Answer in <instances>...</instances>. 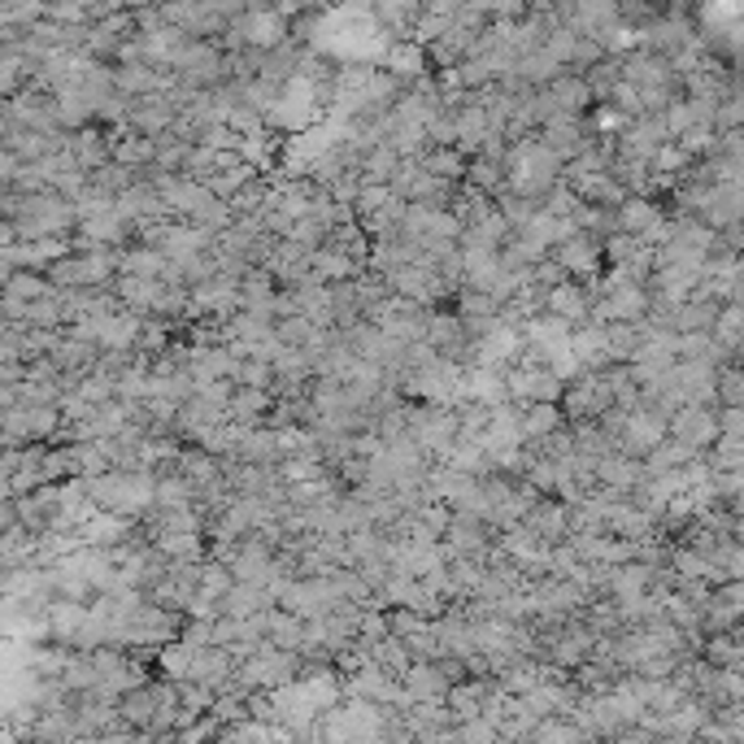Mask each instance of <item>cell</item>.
Returning a JSON list of instances; mask_svg holds the SVG:
<instances>
[{
	"label": "cell",
	"mask_w": 744,
	"mask_h": 744,
	"mask_svg": "<svg viewBox=\"0 0 744 744\" xmlns=\"http://www.w3.org/2000/svg\"><path fill=\"white\" fill-rule=\"evenodd\" d=\"M301 680V653H284V649H271L262 645L257 653L240 658L236 662V688L244 693H275L284 684H297Z\"/></svg>",
	"instance_id": "cell-1"
},
{
	"label": "cell",
	"mask_w": 744,
	"mask_h": 744,
	"mask_svg": "<svg viewBox=\"0 0 744 744\" xmlns=\"http://www.w3.org/2000/svg\"><path fill=\"white\" fill-rule=\"evenodd\" d=\"M170 74L188 87L214 92L218 83H227L223 74V48L214 39H183V48L170 57Z\"/></svg>",
	"instance_id": "cell-2"
},
{
	"label": "cell",
	"mask_w": 744,
	"mask_h": 744,
	"mask_svg": "<svg viewBox=\"0 0 744 744\" xmlns=\"http://www.w3.org/2000/svg\"><path fill=\"white\" fill-rule=\"evenodd\" d=\"M0 435L9 440V444H17V448H26V444H48V440H57L61 435V413L52 409V405H13L9 413H4V422H0Z\"/></svg>",
	"instance_id": "cell-3"
},
{
	"label": "cell",
	"mask_w": 744,
	"mask_h": 744,
	"mask_svg": "<svg viewBox=\"0 0 744 744\" xmlns=\"http://www.w3.org/2000/svg\"><path fill=\"white\" fill-rule=\"evenodd\" d=\"M667 440V418L649 405H636L632 413H623V431H619V448L614 453H627V457H649L658 444Z\"/></svg>",
	"instance_id": "cell-4"
},
{
	"label": "cell",
	"mask_w": 744,
	"mask_h": 744,
	"mask_svg": "<svg viewBox=\"0 0 744 744\" xmlns=\"http://www.w3.org/2000/svg\"><path fill=\"white\" fill-rule=\"evenodd\" d=\"M231 26H236V35L244 39V48H253V52H271V48H279L284 39H292V22H288L279 9H244Z\"/></svg>",
	"instance_id": "cell-5"
},
{
	"label": "cell",
	"mask_w": 744,
	"mask_h": 744,
	"mask_svg": "<svg viewBox=\"0 0 744 744\" xmlns=\"http://www.w3.org/2000/svg\"><path fill=\"white\" fill-rule=\"evenodd\" d=\"M492 544H496V531L466 514H453L444 527V540H440L444 557H470V562H483L492 553Z\"/></svg>",
	"instance_id": "cell-6"
},
{
	"label": "cell",
	"mask_w": 744,
	"mask_h": 744,
	"mask_svg": "<svg viewBox=\"0 0 744 744\" xmlns=\"http://www.w3.org/2000/svg\"><path fill=\"white\" fill-rule=\"evenodd\" d=\"M536 140L557 157V161H571V157H579L597 135L588 131V118H571V113H553L540 131H536Z\"/></svg>",
	"instance_id": "cell-7"
},
{
	"label": "cell",
	"mask_w": 744,
	"mask_h": 744,
	"mask_svg": "<svg viewBox=\"0 0 744 744\" xmlns=\"http://www.w3.org/2000/svg\"><path fill=\"white\" fill-rule=\"evenodd\" d=\"M549 257L566 271V279H575V284H588V279H597L601 271H605V257H601V240H592V236H571L566 244H553L549 249Z\"/></svg>",
	"instance_id": "cell-8"
},
{
	"label": "cell",
	"mask_w": 744,
	"mask_h": 744,
	"mask_svg": "<svg viewBox=\"0 0 744 744\" xmlns=\"http://www.w3.org/2000/svg\"><path fill=\"white\" fill-rule=\"evenodd\" d=\"M667 435L680 440V444L693 448V453H706V448L719 440V418H715V409H706V405H684V409H675V413L667 418Z\"/></svg>",
	"instance_id": "cell-9"
},
{
	"label": "cell",
	"mask_w": 744,
	"mask_h": 744,
	"mask_svg": "<svg viewBox=\"0 0 744 744\" xmlns=\"http://www.w3.org/2000/svg\"><path fill=\"white\" fill-rule=\"evenodd\" d=\"M140 536V518H122V514H105V509H96L83 527H79V544H87V549H118V544H131Z\"/></svg>",
	"instance_id": "cell-10"
},
{
	"label": "cell",
	"mask_w": 744,
	"mask_h": 744,
	"mask_svg": "<svg viewBox=\"0 0 744 744\" xmlns=\"http://www.w3.org/2000/svg\"><path fill=\"white\" fill-rule=\"evenodd\" d=\"M170 122H175V105L166 96H144V100H131L122 131L127 135H144V140H157V135L170 131Z\"/></svg>",
	"instance_id": "cell-11"
},
{
	"label": "cell",
	"mask_w": 744,
	"mask_h": 744,
	"mask_svg": "<svg viewBox=\"0 0 744 744\" xmlns=\"http://www.w3.org/2000/svg\"><path fill=\"white\" fill-rule=\"evenodd\" d=\"M396 684L409 697V706H444V697H448V680L440 675L435 662H409V671Z\"/></svg>",
	"instance_id": "cell-12"
},
{
	"label": "cell",
	"mask_w": 744,
	"mask_h": 744,
	"mask_svg": "<svg viewBox=\"0 0 744 744\" xmlns=\"http://www.w3.org/2000/svg\"><path fill=\"white\" fill-rule=\"evenodd\" d=\"M588 310H592V297H588V288L575 284V279H566V284H557V288L544 292V314L562 319L571 332L588 323Z\"/></svg>",
	"instance_id": "cell-13"
},
{
	"label": "cell",
	"mask_w": 744,
	"mask_h": 744,
	"mask_svg": "<svg viewBox=\"0 0 744 744\" xmlns=\"http://www.w3.org/2000/svg\"><path fill=\"white\" fill-rule=\"evenodd\" d=\"M52 514H57V483H44V488H35V492L13 501V518H17V527L26 536H44Z\"/></svg>",
	"instance_id": "cell-14"
},
{
	"label": "cell",
	"mask_w": 744,
	"mask_h": 744,
	"mask_svg": "<svg viewBox=\"0 0 744 744\" xmlns=\"http://www.w3.org/2000/svg\"><path fill=\"white\" fill-rule=\"evenodd\" d=\"M457 400H475V405H488V409L505 405L509 400L505 396V371H488V367L461 371V379H457Z\"/></svg>",
	"instance_id": "cell-15"
},
{
	"label": "cell",
	"mask_w": 744,
	"mask_h": 744,
	"mask_svg": "<svg viewBox=\"0 0 744 744\" xmlns=\"http://www.w3.org/2000/svg\"><path fill=\"white\" fill-rule=\"evenodd\" d=\"M65 157H70L83 175H92V170H100V166L109 161V135H105L100 127L70 131V135H65Z\"/></svg>",
	"instance_id": "cell-16"
},
{
	"label": "cell",
	"mask_w": 744,
	"mask_h": 744,
	"mask_svg": "<svg viewBox=\"0 0 744 744\" xmlns=\"http://www.w3.org/2000/svg\"><path fill=\"white\" fill-rule=\"evenodd\" d=\"M523 527H527L540 544H549V549H553V544H562V540H566V505H562V501H553V496H540V501H536V509L523 518Z\"/></svg>",
	"instance_id": "cell-17"
},
{
	"label": "cell",
	"mask_w": 744,
	"mask_h": 744,
	"mask_svg": "<svg viewBox=\"0 0 744 744\" xmlns=\"http://www.w3.org/2000/svg\"><path fill=\"white\" fill-rule=\"evenodd\" d=\"M549 100L557 105V113H571V118H588V109H592V92H588V83H584V74H571V70H562L549 87Z\"/></svg>",
	"instance_id": "cell-18"
},
{
	"label": "cell",
	"mask_w": 744,
	"mask_h": 744,
	"mask_svg": "<svg viewBox=\"0 0 744 744\" xmlns=\"http://www.w3.org/2000/svg\"><path fill=\"white\" fill-rule=\"evenodd\" d=\"M223 619H231V623H249V619H262L266 610H275V597H271V588H249V584H236L227 597H223Z\"/></svg>",
	"instance_id": "cell-19"
},
{
	"label": "cell",
	"mask_w": 744,
	"mask_h": 744,
	"mask_svg": "<svg viewBox=\"0 0 744 744\" xmlns=\"http://www.w3.org/2000/svg\"><path fill=\"white\" fill-rule=\"evenodd\" d=\"M379 70H383V74H392L400 87H409L418 74H427V52H422L418 44H409V39H400V44H387V52H383Z\"/></svg>",
	"instance_id": "cell-20"
},
{
	"label": "cell",
	"mask_w": 744,
	"mask_h": 744,
	"mask_svg": "<svg viewBox=\"0 0 744 744\" xmlns=\"http://www.w3.org/2000/svg\"><path fill=\"white\" fill-rule=\"evenodd\" d=\"M275 297H279V288L266 271H249L240 279V314H257V319L275 323Z\"/></svg>",
	"instance_id": "cell-21"
},
{
	"label": "cell",
	"mask_w": 744,
	"mask_h": 744,
	"mask_svg": "<svg viewBox=\"0 0 744 744\" xmlns=\"http://www.w3.org/2000/svg\"><path fill=\"white\" fill-rule=\"evenodd\" d=\"M422 345L435 349L440 358H448L457 345H466V332H461V319L453 310H427V327H422Z\"/></svg>",
	"instance_id": "cell-22"
},
{
	"label": "cell",
	"mask_w": 744,
	"mask_h": 744,
	"mask_svg": "<svg viewBox=\"0 0 744 744\" xmlns=\"http://www.w3.org/2000/svg\"><path fill=\"white\" fill-rule=\"evenodd\" d=\"M649 588H653V566H640V562L610 566V575H605V597L610 601H632V597H645Z\"/></svg>",
	"instance_id": "cell-23"
},
{
	"label": "cell",
	"mask_w": 744,
	"mask_h": 744,
	"mask_svg": "<svg viewBox=\"0 0 744 744\" xmlns=\"http://www.w3.org/2000/svg\"><path fill=\"white\" fill-rule=\"evenodd\" d=\"M662 218H667V209H662L653 196H627V201L614 209L619 231H623V236H636V240H640L653 223H662Z\"/></svg>",
	"instance_id": "cell-24"
},
{
	"label": "cell",
	"mask_w": 744,
	"mask_h": 744,
	"mask_svg": "<svg viewBox=\"0 0 744 744\" xmlns=\"http://www.w3.org/2000/svg\"><path fill=\"white\" fill-rule=\"evenodd\" d=\"M109 135V161L127 166V170H148L157 157V144L144 135H127V131H105Z\"/></svg>",
	"instance_id": "cell-25"
},
{
	"label": "cell",
	"mask_w": 744,
	"mask_h": 744,
	"mask_svg": "<svg viewBox=\"0 0 744 744\" xmlns=\"http://www.w3.org/2000/svg\"><path fill=\"white\" fill-rule=\"evenodd\" d=\"M562 427H566V418H562L557 405H523L518 409V440L523 444H540Z\"/></svg>",
	"instance_id": "cell-26"
},
{
	"label": "cell",
	"mask_w": 744,
	"mask_h": 744,
	"mask_svg": "<svg viewBox=\"0 0 744 744\" xmlns=\"http://www.w3.org/2000/svg\"><path fill=\"white\" fill-rule=\"evenodd\" d=\"M271 405H275L271 392H262V387H236L231 400H227V418L240 422V427H262L266 413H271Z\"/></svg>",
	"instance_id": "cell-27"
},
{
	"label": "cell",
	"mask_w": 744,
	"mask_h": 744,
	"mask_svg": "<svg viewBox=\"0 0 744 744\" xmlns=\"http://www.w3.org/2000/svg\"><path fill=\"white\" fill-rule=\"evenodd\" d=\"M571 192L584 201V205H597V209H619L623 201H627V192L605 175V170H597V175H584V179H575L571 183Z\"/></svg>",
	"instance_id": "cell-28"
},
{
	"label": "cell",
	"mask_w": 744,
	"mask_h": 744,
	"mask_svg": "<svg viewBox=\"0 0 744 744\" xmlns=\"http://www.w3.org/2000/svg\"><path fill=\"white\" fill-rule=\"evenodd\" d=\"M362 275V266L358 262H349L345 253H336V249H319V253H310V279L314 284H349V279H358Z\"/></svg>",
	"instance_id": "cell-29"
},
{
	"label": "cell",
	"mask_w": 744,
	"mask_h": 744,
	"mask_svg": "<svg viewBox=\"0 0 744 744\" xmlns=\"http://www.w3.org/2000/svg\"><path fill=\"white\" fill-rule=\"evenodd\" d=\"M262 627H266V645L271 649H284V653H301V640H305V623L297 614H284V610H266L262 614Z\"/></svg>",
	"instance_id": "cell-30"
},
{
	"label": "cell",
	"mask_w": 744,
	"mask_h": 744,
	"mask_svg": "<svg viewBox=\"0 0 744 744\" xmlns=\"http://www.w3.org/2000/svg\"><path fill=\"white\" fill-rule=\"evenodd\" d=\"M697 658L715 671H741L744 667V649H741V632H723V636H701V649Z\"/></svg>",
	"instance_id": "cell-31"
},
{
	"label": "cell",
	"mask_w": 744,
	"mask_h": 744,
	"mask_svg": "<svg viewBox=\"0 0 744 744\" xmlns=\"http://www.w3.org/2000/svg\"><path fill=\"white\" fill-rule=\"evenodd\" d=\"M483 453H496V448H518V405H496L492 418H488V431H483Z\"/></svg>",
	"instance_id": "cell-32"
},
{
	"label": "cell",
	"mask_w": 744,
	"mask_h": 744,
	"mask_svg": "<svg viewBox=\"0 0 744 744\" xmlns=\"http://www.w3.org/2000/svg\"><path fill=\"white\" fill-rule=\"evenodd\" d=\"M715 319H719V305L715 301H684L671 310V332L675 336H697V332H715Z\"/></svg>",
	"instance_id": "cell-33"
},
{
	"label": "cell",
	"mask_w": 744,
	"mask_h": 744,
	"mask_svg": "<svg viewBox=\"0 0 744 744\" xmlns=\"http://www.w3.org/2000/svg\"><path fill=\"white\" fill-rule=\"evenodd\" d=\"M435 466H448V470H457V475H475V479H488V475H492L488 453H483V444H475V440H453V444H448V453H444Z\"/></svg>",
	"instance_id": "cell-34"
},
{
	"label": "cell",
	"mask_w": 744,
	"mask_h": 744,
	"mask_svg": "<svg viewBox=\"0 0 744 744\" xmlns=\"http://www.w3.org/2000/svg\"><path fill=\"white\" fill-rule=\"evenodd\" d=\"M175 470H179V475H183L196 492L223 479V461H218V457H209V453H201V448H192V444H183V453H179Z\"/></svg>",
	"instance_id": "cell-35"
},
{
	"label": "cell",
	"mask_w": 744,
	"mask_h": 744,
	"mask_svg": "<svg viewBox=\"0 0 744 744\" xmlns=\"http://www.w3.org/2000/svg\"><path fill=\"white\" fill-rule=\"evenodd\" d=\"M196 505V488L170 466L157 470V492H153V509H192Z\"/></svg>",
	"instance_id": "cell-36"
},
{
	"label": "cell",
	"mask_w": 744,
	"mask_h": 744,
	"mask_svg": "<svg viewBox=\"0 0 744 744\" xmlns=\"http://www.w3.org/2000/svg\"><path fill=\"white\" fill-rule=\"evenodd\" d=\"M118 275H131V279H161L166 275V257L148 244H127L118 253Z\"/></svg>",
	"instance_id": "cell-37"
},
{
	"label": "cell",
	"mask_w": 744,
	"mask_h": 744,
	"mask_svg": "<svg viewBox=\"0 0 744 744\" xmlns=\"http://www.w3.org/2000/svg\"><path fill=\"white\" fill-rule=\"evenodd\" d=\"M418 170H427L431 179H440V183H466V157L457 153V148H427L422 157H418Z\"/></svg>",
	"instance_id": "cell-38"
},
{
	"label": "cell",
	"mask_w": 744,
	"mask_h": 744,
	"mask_svg": "<svg viewBox=\"0 0 744 744\" xmlns=\"http://www.w3.org/2000/svg\"><path fill=\"white\" fill-rule=\"evenodd\" d=\"M605 332V349H610V367H632L640 353V323H610Z\"/></svg>",
	"instance_id": "cell-39"
},
{
	"label": "cell",
	"mask_w": 744,
	"mask_h": 744,
	"mask_svg": "<svg viewBox=\"0 0 744 744\" xmlns=\"http://www.w3.org/2000/svg\"><path fill=\"white\" fill-rule=\"evenodd\" d=\"M557 74H562V65H557L544 48H536V52H527V57L514 61V79H518L523 87H549Z\"/></svg>",
	"instance_id": "cell-40"
},
{
	"label": "cell",
	"mask_w": 744,
	"mask_h": 744,
	"mask_svg": "<svg viewBox=\"0 0 744 744\" xmlns=\"http://www.w3.org/2000/svg\"><path fill=\"white\" fill-rule=\"evenodd\" d=\"M257 179V170L253 166H244V161H236V166H227V170H214L209 179H205V192L214 196V201H231V196H240L249 183Z\"/></svg>",
	"instance_id": "cell-41"
},
{
	"label": "cell",
	"mask_w": 744,
	"mask_h": 744,
	"mask_svg": "<svg viewBox=\"0 0 744 744\" xmlns=\"http://www.w3.org/2000/svg\"><path fill=\"white\" fill-rule=\"evenodd\" d=\"M706 466H710V475H741L744 470V440L741 435H719L706 453Z\"/></svg>",
	"instance_id": "cell-42"
},
{
	"label": "cell",
	"mask_w": 744,
	"mask_h": 744,
	"mask_svg": "<svg viewBox=\"0 0 744 744\" xmlns=\"http://www.w3.org/2000/svg\"><path fill=\"white\" fill-rule=\"evenodd\" d=\"M693 457H697L693 448H684L680 440H671V435H667V440H662V444L645 457V479H653V475H675V470H684Z\"/></svg>",
	"instance_id": "cell-43"
},
{
	"label": "cell",
	"mask_w": 744,
	"mask_h": 744,
	"mask_svg": "<svg viewBox=\"0 0 744 744\" xmlns=\"http://www.w3.org/2000/svg\"><path fill=\"white\" fill-rule=\"evenodd\" d=\"M605 301H610L614 323H645V319H649V292H645L640 284H627V288H619V292L605 297Z\"/></svg>",
	"instance_id": "cell-44"
},
{
	"label": "cell",
	"mask_w": 744,
	"mask_h": 744,
	"mask_svg": "<svg viewBox=\"0 0 744 744\" xmlns=\"http://www.w3.org/2000/svg\"><path fill=\"white\" fill-rule=\"evenodd\" d=\"M140 179H144L140 170H127V166H118V161H105L100 170H92V175H87V188H96V192H105V196H113V201H118V196H122L127 188H135Z\"/></svg>",
	"instance_id": "cell-45"
},
{
	"label": "cell",
	"mask_w": 744,
	"mask_h": 744,
	"mask_svg": "<svg viewBox=\"0 0 744 744\" xmlns=\"http://www.w3.org/2000/svg\"><path fill=\"white\" fill-rule=\"evenodd\" d=\"M466 188H475V192H483V196H501V192H505V166H501V161L470 157V161H466Z\"/></svg>",
	"instance_id": "cell-46"
},
{
	"label": "cell",
	"mask_w": 744,
	"mask_h": 744,
	"mask_svg": "<svg viewBox=\"0 0 744 744\" xmlns=\"http://www.w3.org/2000/svg\"><path fill=\"white\" fill-rule=\"evenodd\" d=\"M496 301L488 297V292H470V288H457V297H453V314L461 319V323H492L496 319Z\"/></svg>",
	"instance_id": "cell-47"
},
{
	"label": "cell",
	"mask_w": 744,
	"mask_h": 744,
	"mask_svg": "<svg viewBox=\"0 0 744 744\" xmlns=\"http://www.w3.org/2000/svg\"><path fill=\"white\" fill-rule=\"evenodd\" d=\"M371 662L383 671V675H392V680H400L405 671H409V649H405V640H396V636H387V640H379L371 649Z\"/></svg>",
	"instance_id": "cell-48"
},
{
	"label": "cell",
	"mask_w": 744,
	"mask_h": 744,
	"mask_svg": "<svg viewBox=\"0 0 744 744\" xmlns=\"http://www.w3.org/2000/svg\"><path fill=\"white\" fill-rule=\"evenodd\" d=\"M236 588V579H231V571L223 566V562H201V571H196V592L201 597H209V601H218L223 605V597Z\"/></svg>",
	"instance_id": "cell-49"
},
{
	"label": "cell",
	"mask_w": 744,
	"mask_h": 744,
	"mask_svg": "<svg viewBox=\"0 0 744 744\" xmlns=\"http://www.w3.org/2000/svg\"><path fill=\"white\" fill-rule=\"evenodd\" d=\"M52 288H48V279L44 275H35V271H13V279H9V288L0 292V297H9V301H22V305H31V301H44Z\"/></svg>",
	"instance_id": "cell-50"
},
{
	"label": "cell",
	"mask_w": 744,
	"mask_h": 744,
	"mask_svg": "<svg viewBox=\"0 0 744 744\" xmlns=\"http://www.w3.org/2000/svg\"><path fill=\"white\" fill-rule=\"evenodd\" d=\"M741 327H744V310L741 305H719V319H715V340L732 353H741Z\"/></svg>",
	"instance_id": "cell-51"
},
{
	"label": "cell",
	"mask_w": 744,
	"mask_h": 744,
	"mask_svg": "<svg viewBox=\"0 0 744 744\" xmlns=\"http://www.w3.org/2000/svg\"><path fill=\"white\" fill-rule=\"evenodd\" d=\"M584 83H588V92H592V105H605L610 87L619 83V57H605V61H597L592 70H584Z\"/></svg>",
	"instance_id": "cell-52"
},
{
	"label": "cell",
	"mask_w": 744,
	"mask_h": 744,
	"mask_svg": "<svg viewBox=\"0 0 744 744\" xmlns=\"http://www.w3.org/2000/svg\"><path fill=\"white\" fill-rule=\"evenodd\" d=\"M741 400H744L741 367H728V371L715 374V409H741Z\"/></svg>",
	"instance_id": "cell-53"
},
{
	"label": "cell",
	"mask_w": 744,
	"mask_h": 744,
	"mask_svg": "<svg viewBox=\"0 0 744 744\" xmlns=\"http://www.w3.org/2000/svg\"><path fill=\"white\" fill-rule=\"evenodd\" d=\"M697 122H693V109H688V100L680 96V100H671L667 109H662V131H667V144H675L684 131H693Z\"/></svg>",
	"instance_id": "cell-54"
},
{
	"label": "cell",
	"mask_w": 744,
	"mask_h": 744,
	"mask_svg": "<svg viewBox=\"0 0 744 744\" xmlns=\"http://www.w3.org/2000/svg\"><path fill=\"white\" fill-rule=\"evenodd\" d=\"M231 383L236 387H262V392H271L275 387V371H271V362H240Z\"/></svg>",
	"instance_id": "cell-55"
},
{
	"label": "cell",
	"mask_w": 744,
	"mask_h": 744,
	"mask_svg": "<svg viewBox=\"0 0 744 744\" xmlns=\"http://www.w3.org/2000/svg\"><path fill=\"white\" fill-rule=\"evenodd\" d=\"M744 122V96H723L719 109H715V131H741Z\"/></svg>",
	"instance_id": "cell-56"
},
{
	"label": "cell",
	"mask_w": 744,
	"mask_h": 744,
	"mask_svg": "<svg viewBox=\"0 0 744 744\" xmlns=\"http://www.w3.org/2000/svg\"><path fill=\"white\" fill-rule=\"evenodd\" d=\"M527 279L540 288V292H549V288H557V284H566V271L553 262V257H544V262H536L531 271H527Z\"/></svg>",
	"instance_id": "cell-57"
},
{
	"label": "cell",
	"mask_w": 744,
	"mask_h": 744,
	"mask_svg": "<svg viewBox=\"0 0 744 744\" xmlns=\"http://www.w3.org/2000/svg\"><path fill=\"white\" fill-rule=\"evenodd\" d=\"M741 148H744L741 131H723V135H719V148H715V157H723V161H741Z\"/></svg>",
	"instance_id": "cell-58"
},
{
	"label": "cell",
	"mask_w": 744,
	"mask_h": 744,
	"mask_svg": "<svg viewBox=\"0 0 744 744\" xmlns=\"http://www.w3.org/2000/svg\"><path fill=\"white\" fill-rule=\"evenodd\" d=\"M719 418V435H741L744 440V409H715Z\"/></svg>",
	"instance_id": "cell-59"
},
{
	"label": "cell",
	"mask_w": 744,
	"mask_h": 744,
	"mask_svg": "<svg viewBox=\"0 0 744 744\" xmlns=\"http://www.w3.org/2000/svg\"><path fill=\"white\" fill-rule=\"evenodd\" d=\"M9 527H17V518H13V501H0V536H4Z\"/></svg>",
	"instance_id": "cell-60"
},
{
	"label": "cell",
	"mask_w": 744,
	"mask_h": 744,
	"mask_svg": "<svg viewBox=\"0 0 744 744\" xmlns=\"http://www.w3.org/2000/svg\"><path fill=\"white\" fill-rule=\"evenodd\" d=\"M9 279H13V271H9V266H4V262H0V292H4V288H9Z\"/></svg>",
	"instance_id": "cell-61"
},
{
	"label": "cell",
	"mask_w": 744,
	"mask_h": 744,
	"mask_svg": "<svg viewBox=\"0 0 744 744\" xmlns=\"http://www.w3.org/2000/svg\"><path fill=\"white\" fill-rule=\"evenodd\" d=\"M0 144H4V118H0Z\"/></svg>",
	"instance_id": "cell-62"
}]
</instances>
